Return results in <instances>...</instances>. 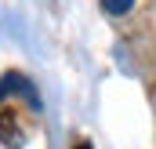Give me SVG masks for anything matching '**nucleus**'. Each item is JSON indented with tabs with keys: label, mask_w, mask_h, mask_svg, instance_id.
<instances>
[{
	"label": "nucleus",
	"mask_w": 156,
	"mask_h": 149,
	"mask_svg": "<svg viewBox=\"0 0 156 149\" xmlns=\"http://www.w3.org/2000/svg\"><path fill=\"white\" fill-rule=\"evenodd\" d=\"M131 4H134V0H102V7H105L109 15H127Z\"/></svg>",
	"instance_id": "obj_3"
},
{
	"label": "nucleus",
	"mask_w": 156,
	"mask_h": 149,
	"mask_svg": "<svg viewBox=\"0 0 156 149\" xmlns=\"http://www.w3.org/2000/svg\"><path fill=\"white\" fill-rule=\"evenodd\" d=\"M73 149H91V142H76V146H73Z\"/></svg>",
	"instance_id": "obj_4"
},
{
	"label": "nucleus",
	"mask_w": 156,
	"mask_h": 149,
	"mask_svg": "<svg viewBox=\"0 0 156 149\" xmlns=\"http://www.w3.org/2000/svg\"><path fill=\"white\" fill-rule=\"evenodd\" d=\"M0 142L7 149H18L22 146V131H18V120H15V113H0Z\"/></svg>",
	"instance_id": "obj_2"
},
{
	"label": "nucleus",
	"mask_w": 156,
	"mask_h": 149,
	"mask_svg": "<svg viewBox=\"0 0 156 149\" xmlns=\"http://www.w3.org/2000/svg\"><path fill=\"white\" fill-rule=\"evenodd\" d=\"M7 95H22L33 109H40V102H37V91H33V84L26 80L22 73H7L4 80H0V102L7 98Z\"/></svg>",
	"instance_id": "obj_1"
}]
</instances>
